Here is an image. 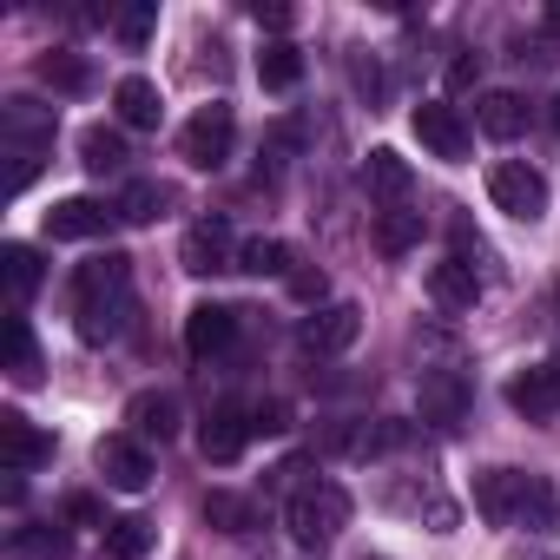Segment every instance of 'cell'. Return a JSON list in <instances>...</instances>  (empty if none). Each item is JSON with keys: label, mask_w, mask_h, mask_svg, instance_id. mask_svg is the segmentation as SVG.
Segmentation results:
<instances>
[{"label": "cell", "mask_w": 560, "mask_h": 560, "mask_svg": "<svg viewBox=\"0 0 560 560\" xmlns=\"http://www.w3.org/2000/svg\"><path fill=\"white\" fill-rule=\"evenodd\" d=\"M284 521H291V540H298V547H330V540L350 527V494H343L337 481H304V488L291 494Z\"/></svg>", "instance_id": "6da1fadb"}, {"label": "cell", "mask_w": 560, "mask_h": 560, "mask_svg": "<svg viewBox=\"0 0 560 560\" xmlns=\"http://www.w3.org/2000/svg\"><path fill=\"white\" fill-rule=\"evenodd\" d=\"M231 145H237L231 106H198V113L185 119V132H178V159L198 165V172H218V165L231 159Z\"/></svg>", "instance_id": "7a4b0ae2"}, {"label": "cell", "mask_w": 560, "mask_h": 560, "mask_svg": "<svg viewBox=\"0 0 560 560\" xmlns=\"http://www.w3.org/2000/svg\"><path fill=\"white\" fill-rule=\"evenodd\" d=\"M488 198H494V211H508L514 224H540V218H547V178H540L534 165H521V159H508V165L488 172Z\"/></svg>", "instance_id": "3957f363"}, {"label": "cell", "mask_w": 560, "mask_h": 560, "mask_svg": "<svg viewBox=\"0 0 560 560\" xmlns=\"http://www.w3.org/2000/svg\"><path fill=\"white\" fill-rule=\"evenodd\" d=\"M119 298H132V257H126V250H100V257H86V264L73 270V304H80V311L119 304Z\"/></svg>", "instance_id": "277c9868"}, {"label": "cell", "mask_w": 560, "mask_h": 560, "mask_svg": "<svg viewBox=\"0 0 560 560\" xmlns=\"http://www.w3.org/2000/svg\"><path fill=\"white\" fill-rule=\"evenodd\" d=\"M237 237H231V224L224 218H198L191 231H185V244H178V264L191 270V277H218V270H237Z\"/></svg>", "instance_id": "5b68a950"}, {"label": "cell", "mask_w": 560, "mask_h": 560, "mask_svg": "<svg viewBox=\"0 0 560 560\" xmlns=\"http://www.w3.org/2000/svg\"><path fill=\"white\" fill-rule=\"evenodd\" d=\"M93 468H100L106 488H119V494H145V488H152V455H145L139 435H100Z\"/></svg>", "instance_id": "8992f818"}, {"label": "cell", "mask_w": 560, "mask_h": 560, "mask_svg": "<svg viewBox=\"0 0 560 560\" xmlns=\"http://www.w3.org/2000/svg\"><path fill=\"white\" fill-rule=\"evenodd\" d=\"M416 139H422L435 159H448V165H462V159H468V145H475L468 119H462L455 106H442V100H422V106H416Z\"/></svg>", "instance_id": "52a82bcc"}, {"label": "cell", "mask_w": 560, "mask_h": 560, "mask_svg": "<svg viewBox=\"0 0 560 560\" xmlns=\"http://www.w3.org/2000/svg\"><path fill=\"white\" fill-rule=\"evenodd\" d=\"M357 337H363V311H357V304H324V311H311L304 330H298V343H304L311 357H343Z\"/></svg>", "instance_id": "ba28073f"}, {"label": "cell", "mask_w": 560, "mask_h": 560, "mask_svg": "<svg viewBox=\"0 0 560 560\" xmlns=\"http://www.w3.org/2000/svg\"><path fill=\"white\" fill-rule=\"evenodd\" d=\"M508 409L527 416V422H547L560 416V363H527L508 376Z\"/></svg>", "instance_id": "9c48e42d"}, {"label": "cell", "mask_w": 560, "mask_h": 560, "mask_svg": "<svg viewBox=\"0 0 560 560\" xmlns=\"http://www.w3.org/2000/svg\"><path fill=\"white\" fill-rule=\"evenodd\" d=\"M0 462H8V475H34L40 462H54V435L34 429L21 409H0Z\"/></svg>", "instance_id": "30bf717a"}, {"label": "cell", "mask_w": 560, "mask_h": 560, "mask_svg": "<svg viewBox=\"0 0 560 560\" xmlns=\"http://www.w3.org/2000/svg\"><path fill=\"white\" fill-rule=\"evenodd\" d=\"M119 218V205H100V198H60L47 211V237L54 244H86V237H106Z\"/></svg>", "instance_id": "8fae6325"}, {"label": "cell", "mask_w": 560, "mask_h": 560, "mask_svg": "<svg viewBox=\"0 0 560 560\" xmlns=\"http://www.w3.org/2000/svg\"><path fill=\"white\" fill-rule=\"evenodd\" d=\"M244 442H250V409H237V402H218V409L198 422V455H205V462H237Z\"/></svg>", "instance_id": "7c38bea8"}, {"label": "cell", "mask_w": 560, "mask_h": 560, "mask_svg": "<svg viewBox=\"0 0 560 560\" xmlns=\"http://www.w3.org/2000/svg\"><path fill=\"white\" fill-rule=\"evenodd\" d=\"M231 337H237V311L231 304H191L185 311V350L198 363H211L218 350H231Z\"/></svg>", "instance_id": "4fadbf2b"}, {"label": "cell", "mask_w": 560, "mask_h": 560, "mask_svg": "<svg viewBox=\"0 0 560 560\" xmlns=\"http://www.w3.org/2000/svg\"><path fill=\"white\" fill-rule=\"evenodd\" d=\"M521 468H481L475 475V514L481 521H494V527H514V514H521Z\"/></svg>", "instance_id": "5bb4252c"}, {"label": "cell", "mask_w": 560, "mask_h": 560, "mask_svg": "<svg viewBox=\"0 0 560 560\" xmlns=\"http://www.w3.org/2000/svg\"><path fill=\"white\" fill-rule=\"evenodd\" d=\"M416 402H422V422H435V429H455V422L468 416V383H462L455 370H429Z\"/></svg>", "instance_id": "9a60e30c"}, {"label": "cell", "mask_w": 560, "mask_h": 560, "mask_svg": "<svg viewBox=\"0 0 560 560\" xmlns=\"http://www.w3.org/2000/svg\"><path fill=\"white\" fill-rule=\"evenodd\" d=\"M126 422H132L139 442H172L178 435V396L172 389H139L126 402Z\"/></svg>", "instance_id": "2e32d148"}, {"label": "cell", "mask_w": 560, "mask_h": 560, "mask_svg": "<svg viewBox=\"0 0 560 560\" xmlns=\"http://www.w3.org/2000/svg\"><path fill=\"white\" fill-rule=\"evenodd\" d=\"M429 298H435L442 311H475V298H481L475 264H468V257H442V264H429Z\"/></svg>", "instance_id": "e0dca14e"}, {"label": "cell", "mask_w": 560, "mask_h": 560, "mask_svg": "<svg viewBox=\"0 0 560 560\" xmlns=\"http://www.w3.org/2000/svg\"><path fill=\"white\" fill-rule=\"evenodd\" d=\"M113 106H119V126H132V132H152V126L165 119V100H159V86H152L145 73H126V80L113 86Z\"/></svg>", "instance_id": "ac0fdd59"}, {"label": "cell", "mask_w": 560, "mask_h": 560, "mask_svg": "<svg viewBox=\"0 0 560 560\" xmlns=\"http://www.w3.org/2000/svg\"><path fill=\"white\" fill-rule=\"evenodd\" d=\"M40 277H47V264H40L34 244H8V250H0V284H8L14 311H27V298L40 291Z\"/></svg>", "instance_id": "d6986e66"}, {"label": "cell", "mask_w": 560, "mask_h": 560, "mask_svg": "<svg viewBox=\"0 0 560 560\" xmlns=\"http://www.w3.org/2000/svg\"><path fill=\"white\" fill-rule=\"evenodd\" d=\"M416 185V172H409V159L396 152V145H376L370 159H363V191L370 198H402Z\"/></svg>", "instance_id": "ffe728a7"}, {"label": "cell", "mask_w": 560, "mask_h": 560, "mask_svg": "<svg viewBox=\"0 0 560 560\" xmlns=\"http://www.w3.org/2000/svg\"><path fill=\"white\" fill-rule=\"evenodd\" d=\"M475 126H481L488 139H521V132H527V100H521V93H481Z\"/></svg>", "instance_id": "44dd1931"}, {"label": "cell", "mask_w": 560, "mask_h": 560, "mask_svg": "<svg viewBox=\"0 0 560 560\" xmlns=\"http://www.w3.org/2000/svg\"><path fill=\"white\" fill-rule=\"evenodd\" d=\"M172 205H178V191L159 185V178H132V185L119 191V218H126V224H159Z\"/></svg>", "instance_id": "7402d4cb"}, {"label": "cell", "mask_w": 560, "mask_h": 560, "mask_svg": "<svg viewBox=\"0 0 560 560\" xmlns=\"http://www.w3.org/2000/svg\"><path fill=\"white\" fill-rule=\"evenodd\" d=\"M514 527H534V534H553V527H560V494H553L547 475H527V481H521V514H514Z\"/></svg>", "instance_id": "603a6c76"}, {"label": "cell", "mask_w": 560, "mask_h": 560, "mask_svg": "<svg viewBox=\"0 0 560 560\" xmlns=\"http://www.w3.org/2000/svg\"><path fill=\"white\" fill-rule=\"evenodd\" d=\"M152 540H159V527H152L145 514H119V521L106 527L100 553H106V560H145V553H152Z\"/></svg>", "instance_id": "cb8c5ba5"}, {"label": "cell", "mask_w": 560, "mask_h": 560, "mask_svg": "<svg viewBox=\"0 0 560 560\" xmlns=\"http://www.w3.org/2000/svg\"><path fill=\"white\" fill-rule=\"evenodd\" d=\"M257 80H264V93H291V86L304 80V54H298L291 40H264V54H257Z\"/></svg>", "instance_id": "d4e9b609"}, {"label": "cell", "mask_w": 560, "mask_h": 560, "mask_svg": "<svg viewBox=\"0 0 560 560\" xmlns=\"http://www.w3.org/2000/svg\"><path fill=\"white\" fill-rule=\"evenodd\" d=\"M80 165H86L93 178L126 172V139H119L113 126H86V132H80Z\"/></svg>", "instance_id": "484cf974"}, {"label": "cell", "mask_w": 560, "mask_h": 560, "mask_svg": "<svg viewBox=\"0 0 560 560\" xmlns=\"http://www.w3.org/2000/svg\"><path fill=\"white\" fill-rule=\"evenodd\" d=\"M205 521H211L218 534H250V527H257V501H244V494H231V488H211V494H205Z\"/></svg>", "instance_id": "4316f807"}, {"label": "cell", "mask_w": 560, "mask_h": 560, "mask_svg": "<svg viewBox=\"0 0 560 560\" xmlns=\"http://www.w3.org/2000/svg\"><path fill=\"white\" fill-rule=\"evenodd\" d=\"M422 244V211H376V250L383 257H402Z\"/></svg>", "instance_id": "83f0119b"}, {"label": "cell", "mask_w": 560, "mask_h": 560, "mask_svg": "<svg viewBox=\"0 0 560 560\" xmlns=\"http://www.w3.org/2000/svg\"><path fill=\"white\" fill-rule=\"evenodd\" d=\"M8 376H14V383H34V376H40V343H34V324H27L21 311L8 317Z\"/></svg>", "instance_id": "f1b7e54d"}, {"label": "cell", "mask_w": 560, "mask_h": 560, "mask_svg": "<svg viewBox=\"0 0 560 560\" xmlns=\"http://www.w3.org/2000/svg\"><path fill=\"white\" fill-rule=\"evenodd\" d=\"M8 553H14V560H67V553H73V540H67V534H54V527H14Z\"/></svg>", "instance_id": "f546056e"}, {"label": "cell", "mask_w": 560, "mask_h": 560, "mask_svg": "<svg viewBox=\"0 0 560 560\" xmlns=\"http://www.w3.org/2000/svg\"><path fill=\"white\" fill-rule=\"evenodd\" d=\"M237 270L250 277H291V244H277V237H250L237 250Z\"/></svg>", "instance_id": "4dcf8cb0"}, {"label": "cell", "mask_w": 560, "mask_h": 560, "mask_svg": "<svg viewBox=\"0 0 560 560\" xmlns=\"http://www.w3.org/2000/svg\"><path fill=\"white\" fill-rule=\"evenodd\" d=\"M152 27H159V0H132V8L113 14V40H119V47H145Z\"/></svg>", "instance_id": "1f68e13d"}, {"label": "cell", "mask_w": 560, "mask_h": 560, "mask_svg": "<svg viewBox=\"0 0 560 560\" xmlns=\"http://www.w3.org/2000/svg\"><path fill=\"white\" fill-rule=\"evenodd\" d=\"M40 80H47L54 93H86V86H93V67H86L80 54H47V60H40Z\"/></svg>", "instance_id": "d6a6232c"}, {"label": "cell", "mask_w": 560, "mask_h": 560, "mask_svg": "<svg viewBox=\"0 0 560 560\" xmlns=\"http://www.w3.org/2000/svg\"><path fill=\"white\" fill-rule=\"evenodd\" d=\"M60 514H67L73 527H113V521H106V508H100V494H67V501H60Z\"/></svg>", "instance_id": "836d02e7"}, {"label": "cell", "mask_w": 560, "mask_h": 560, "mask_svg": "<svg viewBox=\"0 0 560 560\" xmlns=\"http://www.w3.org/2000/svg\"><path fill=\"white\" fill-rule=\"evenodd\" d=\"M291 298H298V304H324V298H330V277H324V270H311V264H304V270H291Z\"/></svg>", "instance_id": "e575fe53"}, {"label": "cell", "mask_w": 560, "mask_h": 560, "mask_svg": "<svg viewBox=\"0 0 560 560\" xmlns=\"http://www.w3.org/2000/svg\"><path fill=\"white\" fill-rule=\"evenodd\" d=\"M291 429V409L284 402H257L250 409V435H284Z\"/></svg>", "instance_id": "d590c367"}, {"label": "cell", "mask_w": 560, "mask_h": 560, "mask_svg": "<svg viewBox=\"0 0 560 560\" xmlns=\"http://www.w3.org/2000/svg\"><path fill=\"white\" fill-rule=\"evenodd\" d=\"M250 21H257V27H270V34H291V21H298V14L284 8V0H270V8L257 0V8H250Z\"/></svg>", "instance_id": "8d00e7d4"}, {"label": "cell", "mask_w": 560, "mask_h": 560, "mask_svg": "<svg viewBox=\"0 0 560 560\" xmlns=\"http://www.w3.org/2000/svg\"><path fill=\"white\" fill-rule=\"evenodd\" d=\"M475 73H481V60H468V54H462V60H448V86H455V93H462V86H475Z\"/></svg>", "instance_id": "74e56055"}, {"label": "cell", "mask_w": 560, "mask_h": 560, "mask_svg": "<svg viewBox=\"0 0 560 560\" xmlns=\"http://www.w3.org/2000/svg\"><path fill=\"white\" fill-rule=\"evenodd\" d=\"M547 119H553V132H560V93H553V106H547Z\"/></svg>", "instance_id": "f35d334b"}, {"label": "cell", "mask_w": 560, "mask_h": 560, "mask_svg": "<svg viewBox=\"0 0 560 560\" xmlns=\"http://www.w3.org/2000/svg\"><path fill=\"white\" fill-rule=\"evenodd\" d=\"M547 21H553V27H560V0H553V8H547Z\"/></svg>", "instance_id": "ab89813d"}, {"label": "cell", "mask_w": 560, "mask_h": 560, "mask_svg": "<svg viewBox=\"0 0 560 560\" xmlns=\"http://www.w3.org/2000/svg\"><path fill=\"white\" fill-rule=\"evenodd\" d=\"M553 363H560V357H553Z\"/></svg>", "instance_id": "60d3db41"}]
</instances>
